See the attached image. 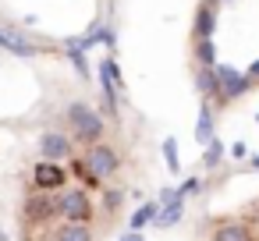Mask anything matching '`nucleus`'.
I'll return each mask as SVG.
<instances>
[{"label":"nucleus","mask_w":259,"mask_h":241,"mask_svg":"<svg viewBox=\"0 0 259 241\" xmlns=\"http://www.w3.org/2000/svg\"><path fill=\"white\" fill-rule=\"evenodd\" d=\"M68 124H71V138L75 142H96L107 135V124H103V114L89 103H68Z\"/></svg>","instance_id":"1"},{"label":"nucleus","mask_w":259,"mask_h":241,"mask_svg":"<svg viewBox=\"0 0 259 241\" xmlns=\"http://www.w3.org/2000/svg\"><path fill=\"white\" fill-rule=\"evenodd\" d=\"M217 32V8L213 4H199L195 8V22H192V36L195 39H213Z\"/></svg>","instance_id":"2"},{"label":"nucleus","mask_w":259,"mask_h":241,"mask_svg":"<svg viewBox=\"0 0 259 241\" xmlns=\"http://www.w3.org/2000/svg\"><path fill=\"white\" fill-rule=\"evenodd\" d=\"M78 50H89V46H96V43H107V46H114V29L110 25H103V22H96L85 36H78V39H71Z\"/></svg>","instance_id":"3"},{"label":"nucleus","mask_w":259,"mask_h":241,"mask_svg":"<svg viewBox=\"0 0 259 241\" xmlns=\"http://www.w3.org/2000/svg\"><path fill=\"white\" fill-rule=\"evenodd\" d=\"M192 57H195L199 68H217V43H213V39H195Z\"/></svg>","instance_id":"4"},{"label":"nucleus","mask_w":259,"mask_h":241,"mask_svg":"<svg viewBox=\"0 0 259 241\" xmlns=\"http://www.w3.org/2000/svg\"><path fill=\"white\" fill-rule=\"evenodd\" d=\"M0 50H11V54H18V57H32V54H36L18 32H4V29H0Z\"/></svg>","instance_id":"5"},{"label":"nucleus","mask_w":259,"mask_h":241,"mask_svg":"<svg viewBox=\"0 0 259 241\" xmlns=\"http://www.w3.org/2000/svg\"><path fill=\"white\" fill-rule=\"evenodd\" d=\"M64 50H68V61H71V68L82 75V78H89V64H85V50H78L71 39H64Z\"/></svg>","instance_id":"6"},{"label":"nucleus","mask_w":259,"mask_h":241,"mask_svg":"<svg viewBox=\"0 0 259 241\" xmlns=\"http://www.w3.org/2000/svg\"><path fill=\"white\" fill-rule=\"evenodd\" d=\"M245 227H248V241H259V202H252L245 213H241Z\"/></svg>","instance_id":"7"},{"label":"nucleus","mask_w":259,"mask_h":241,"mask_svg":"<svg viewBox=\"0 0 259 241\" xmlns=\"http://www.w3.org/2000/svg\"><path fill=\"white\" fill-rule=\"evenodd\" d=\"M213 117H217V114L202 103V110H199V128H195V135H199L202 142H206V138H209V131H213Z\"/></svg>","instance_id":"8"},{"label":"nucleus","mask_w":259,"mask_h":241,"mask_svg":"<svg viewBox=\"0 0 259 241\" xmlns=\"http://www.w3.org/2000/svg\"><path fill=\"white\" fill-rule=\"evenodd\" d=\"M156 216V206L149 202V206H142V209H135V216H132V227H146L149 220Z\"/></svg>","instance_id":"9"},{"label":"nucleus","mask_w":259,"mask_h":241,"mask_svg":"<svg viewBox=\"0 0 259 241\" xmlns=\"http://www.w3.org/2000/svg\"><path fill=\"white\" fill-rule=\"evenodd\" d=\"M163 156H167V167H170V170H178V153H174V142H170V138L163 142Z\"/></svg>","instance_id":"10"},{"label":"nucleus","mask_w":259,"mask_h":241,"mask_svg":"<svg viewBox=\"0 0 259 241\" xmlns=\"http://www.w3.org/2000/svg\"><path fill=\"white\" fill-rule=\"evenodd\" d=\"M245 78H248V82H252V89H255V85H259V57H255V61H252V64H248V68H245Z\"/></svg>","instance_id":"11"},{"label":"nucleus","mask_w":259,"mask_h":241,"mask_svg":"<svg viewBox=\"0 0 259 241\" xmlns=\"http://www.w3.org/2000/svg\"><path fill=\"white\" fill-rule=\"evenodd\" d=\"M178 216H181V206H170V209H167V213H163V223H174V220H178Z\"/></svg>","instance_id":"12"},{"label":"nucleus","mask_w":259,"mask_h":241,"mask_svg":"<svg viewBox=\"0 0 259 241\" xmlns=\"http://www.w3.org/2000/svg\"><path fill=\"white\" fill-rule=\"evenodd\" d=\"M217 156H220V146H209V153H206V163H217Z\"/></svg>","instance_id":"13"},{"label":"nucleus","mask_w":259,"mask_h":241,"mask_svg":"<svg viewBox=\"0 0 259 241\" xmlns=\"http://www.w3.org/2000/svg\"><path fill=\"white\" fill-rule=\"evenodd\" d=\"M117 241H142V237H139V234H121Z\"/></svg>","instance_id":"14"},{"label":"nucleus","mask_w":259,"mask_h":241,"mask_svg":"<svg viewBox=\"0 0 259 241\" xmlns=\"http://www.w3.org/2000/svg\"><path fill=\"white\" fill-rule=\"evenodd\" d=\"M206 4H213V8H217V4H231V0H206Z\"/></svg>","instance_id":"15"},{"label":"nucleus","mask_w":259,"mask_h":241,"mask_svg":"<svg viewBox=\"0 0 259 241\" xmlns=\"http://www.w3.org/2000/svg\"><path fill=\"white\" fill-rule=\"evenodd\" d=\"M252 167H255V170H259V156H252Z\"/></svg>","instance_id":"16"},{"label":"nucleus","mask_w":259,"mask_h":241,"mask_svg":"<svg viewBox=\"0 0 259 241\" xmlns=\"http://www.w3.org/2000/svg\"><path fill=\"white\" fill-rule=\"evenodd\" d=\"M255 121H259V114H255Z\"/></svg>","instance_id":"17"}]
</instances>
